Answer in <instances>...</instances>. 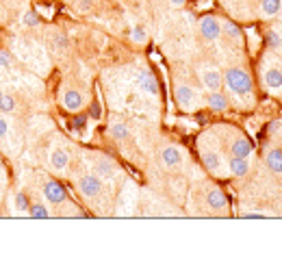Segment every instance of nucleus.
I'll use <instances>...</instances> for the list:
<instances>
[{"instance_id": "obj_33", "label": "nucleus", "mask_w": 282, "mask_h": 254, "mask_svg": "<svg viewBox=\"0 0 282 254\" xmlns=\"http://www.w3.org/2000/svg\"><path fill=\"white\" fill-rule=\"evenodd\" d=\"M187 3V0H169V5H174V7H183Z\"/></svg>"}, {"instance_id": "obj_11", "label": "nucleus", "mask_w": 282, "mask_h": 254, "mask_svg": "<svg viewBox=\"0 0 282 254\" xmlns=\"http://www.w3.org/2000/svg\"><path fill=\"white\" fill-rule=\"evenodd\" d=\"M63 107L68 109V111H78L80 107H83V96L76 89H68L66 94H63Z\"/></svg>"}, {"instance_id": "obj_16", "label": "nucleus", "mask_w": 282, "mask_h": 254, "mask_svg": "<svg viewBox=\"0 0 282 254\" xmlns=\"http://www.w3.org/2000/svg\"><path fill=\"white\" fill-rule=\"evenodd\" d=\"M161 159H163V163H165L167 167H174V165H178V163L183 161V154H180V150L176 146H167L165 150L161 152Z\"/></svg>"}, {"instance_id": "obj_32", "label": "nucleus", "mask_w": 282, "mask_h": 254, "mask_svg": "<svg viewBox=\"0 0 282 254\" xmlns=\"http://www.w3.org/2000/svg\"><path fill=\"white\" fill-rule=\"evenodd\" d=\"M243 217L245 220H261V217H267V215L265 213H245Z\"/></svg>"}, {"instance_id": "obj_23", "label": "nucleus", "mask_w": 282, "mask_h": 254, "mask_svg": "<svg viewBox=\"0 0 282 254\" xmlns=\"http://www.w3.org/2000/svg\"><path fill=\"white\" fill-rule=\"evenodd\" d=\"M131 37H133L135 44H145V41H148V33H145L143 26H135L133 33H131Z\"/></svg>"}, {"instance_id": "obj_25", "label": "nucleus", "mask_w": 282, "mask_h": 254, "mask_svg": "<svg viewBox=\"0 0 282 254\" xmlns=\"http://www.w3.org/2000/svg\"><path fill=\"white\" fill-rule=\"evenodd\" d=\"M13 107H15V102H13V98L11 96H0V111L3 113H9V111H13Z\"/></svg>"}, {"instance_id": "obj_22", "label": "nucleus", "mask_w": 282, "mask_h": 254, "mask_svg": "<svg viewBox=\"0 0 282 254\" xmlns=\"http://www.w3.org/2000/svg\"><path fill=\"white\" fill-rule=\"evenodd\" d=\"M222 31H226V35L232 39H241V31H239V26L232 24V22H224L222 24Z\"/></svg>"}, {"instance_id": "obj_9", "label": "nucleus", "mask_w": 282, "mask_h": 254, "mask_svg": "<svg viewBox=\"0 0 282 254\" xmlns=\"http://www.w3.org/2000/svg\"><path fill=\"white\" fill-rule=\"evenodd\" d=\"M200 157H202V163L206 165V170H211L213 174H220L222 172V159L215 150H202L200 152Z\"/></svg>"}, {"instance_id": "obj_30", "label": "nucleus", "mask_w": 282, "mask_h": 254, "mask_svg": "<svg viewBox=\"0 0 282 254\" xmlns=\"http://www.w3.org/2000/svg\"><path fill=\"white\" fill-rule=\"evenodd\" d=\"M11 66V61H9V54L5 50H0V68H9Z\"/></svg>"}, {"instance_id": "obj_29", "label": "nucleus", "mask_w": 282, "mask_h": 254, "mask_svg": "<svg viewBox=\"0 0 282 254\" xmlns=\"http://www.w3.org/2000/svg\"><path fill=\"white\" fill-rule=\"evenodd\" d=\"M7 133H9V124H7V117H3V115H0V139H3Z\"/></svg>"}, {"instance_id": "obj_5", "label": "nucleus", "mask_w": 282, "mask_h": 254, "mask_svg": "<svg viewBox=\"0 0 282 254\" xmlns=\"http://www.w3.org/2000/svg\"><path fill=\"white\" fill-rule=\"evenodd\" d=\"M200 33H202V37L213 41L222 35V24L217 22V17L213 15H204L202 20H200Z\"/></svg>"}, {"instance_id": "obj_20", "label": "nucleus", "mask_w": 282, "mask_h": 254, "mask_svg": "<svg viewBox=\"0 0 282 254\" xmlns=\"http://www.w3.org/2000/svg\"><path fill=\"white\" fill-rule=\"evenodd\" d=\"M111 137H113L115 141H124L126 137H128V126L122 124V122H115V124L111 126Z\"/></svg>"}, {"instance_id": "obj_18", "label": "nucleus", "mask_w": 282, "mask_h": 254, "mask_svg": "<svg viewBox=\"0 0 282 254\" xmlns=\"http://www.w3.org/2000/svg\"><path fill=\"white\" fill-rule=\"evenodd\" d=\"M208 107H211L213 111H226V109H228V98L220 92H211L208 94Z\"/></svg>"}, {"instance_id": "obj_4", "label": "nucleus", "mask_w": 282, "mask_h": 254, "mask_svg": "<svg viewBox=\"0 0 282 254\" xmlns=\"http://www.w3.org/2000/svg\"><path fill=\"white\" fill-rule=\"evenodd\" d=\"M176 100H178V107L183 109V111H193L196 104H198L196 102L198 96L189 85H178L176 87Z\"/></svg>"}, {"instance_id": "obj_12", "label": "nucleus", "mask_w": 282, "mask_h": 254, "mask_svg": "<svg viewBox=\"0 0 282 254\" xmlns=\"http://www.w3.org/2000/svg\"><path fill=\"white\" fill-rule=\"evenodd\" d=\"M139 87L143 89V92L152 94V96H159V80L154 74H150V72H143V74L139 76Z\"/></svg>"}, {"instance_id": "obj_27", "label": "nucleus", "mask_w": 282, "mask_h": 254, "mask_svg": "<svg viewBox=\"0 0 282 254\" xmlns=\"http://www.w3.org/2000/svg\"><path fill=\"white\" fill-rule=\"evenodd\" d=\"M72 126H74V129H85V126H87V117L85 115H76L74 120H72Z\"/></svg>"}, {"instance_id": "obj_14", "label": "nucleus", "mask_w": 282, "mask_h": 254, "mask_svg": "<svg viewBox=\"0 0 282 254\" xmlns=\"http://www.w3.org/2000/svg\"><path fill=\"white\" fill-rule=\"evenodd\" d=\"M265 163H267V167L274 172V174H282V150L280 148L269 150L267 157H265Z\"/></svg>"}, {"instance_id": "obj_10", "label": "nucleus", "mask_w": 282, "mask_h": 254, "mask_svg": "<svg viewBox=\"0 0 282 254\" xmlns=\"http://www.w3.org/2000/svg\"><path fill=\"white\" fill-rule=\"evenodd\" d=\"M94 170H96V176L98 178H104V180H109V178H113L115 176V163L111 161V159H98L96 161V165H94Z\"/></svg>"}, {"instance_id": "obj_7", "label": "nucleus", "mask_w": 282, "mask_h": 254, "mask_svg": "<svg viewBox=\"0 0 282 254\" xmlns=\"http://www.w3.org/2000/svg\"><path fill=\"white\" fill-rule=\"evenodd\" d=\"M230 154L232 157H239V159H248L250 154H252V141L248 137H236L232 141V146H230Z\"/></svg>"}, {"instance_id": "obj_13", "label": "nucleus", "mask_w": 282, "mask_h": 254, "mask_svg": "<svg viewBox=\"0 0 282 254\" xmlns=\"http://www.w3.org/2000/svg\"><path fill=\"white\" fill-rule=\"evenodd\" d=\"M265 85L271 92H280L282 89V72L278 68H269L265 72Z\"/></svg>"}, {"instance_id": "obj_26", "label": "nucleus", "mask_w": 282, "mask_h": 254, "mask_svg": "<svg viewBox=\"0 0 282 254\" xmlns=\"http://www.w3.org/2000/svg\"><path fill=\"white\" fill-rule=\"evenodd\" d=\"M24 24L26 26H37L39 24V15L35 13V11H26L24 13Z\"/></svg>"}, {"instance_id": "obj_3", "label": "nucleus", "mask_w": 282, "mask_h": 254, "mask_svg": "<svg viewBox=\"0 0 282 254\" xmlns=\"http://www.w3.org/2000/svg\"><path fill=\"white\" fill-rule=\"evenodd\" d=\"M44 198L50 202V204H63L68 200V189L63 187L59 180H48L44 185Z\"/></svg>"}, {"instance_id": "obj_2", "label": "nucleus", "mask_w": 282, "mask_h": 254, "mask_svg": "<svg viewBox=\"0 0 282 254\" xmlns=\"http://www.w3.org/2000/svg\"><path fill=\"white\" fill-rule=\"evenodd\" d=\"M78 192L85 200H94L102 192V178H98L96 174H87L78 180Z\"/></svg>"}, {"instance_id": "obj_21", "label": "nucleus", "mask_w": 282, "mask_h": 254, "mask_svg": "<svg viewBox=\"0 0 282 254\" xmlns=\"http://www.w3.org/2000/svg\"><path fill=\"white\" fill-rule=\"evenodd\" d=\"M29 215L33 217V220H48L50 217V211L44 204H31L29 206Z\"/></svg>"}, {"instance_id": "obj_28", "label": "nucleus", "mask_w": 282, "mask_h": 254, "mask_svg": "<svg viewBox=\"0 0 282 254\" xmlns=\"http://www.w3.org/2000/svg\"><path fill=\"white\" fill-rule=\"evenodd\" d=\"M267 41H269V46H271V48H278V46H280V44H282V39L278 37V35H276L274 31H271V33L267 35Z\"/></svg>"}, {"instance_id": "obj_19", "label": "nucleus", "mask_w": 282, "mask_h": 254, "mask_svg": "<svg viewBox=\"0 0 282 254\" xmlns=\"http://www.w3.org/2000/svg\"><path fill=\"white\" fill-rule=\"evenodd\" d=\"M263 13H265L267 17L271 15H278L280 9H282V0H263Z\"/></svg>"}, {"instance_id": "obj_15", "label": "nucleus", "mask_w": 282, "mask_h": 254, "mask_svg": "<svg viewBox=\"0 0 282 254\" xmlns=\"http://www.w3.org/2000/svg\"><path fill=\"white\" fill-rule=\"evenodd\" d=\"M68 163H70L68 152H63V150H52V152H50V167H52V170L66 172Z\"/></svg>"}, {"instance_id": "obj_24", "label": "nucleus", "mask_w": 282, "mask_h": 254, "mask_svg": "<svg viewBox=\"0 0 282 254\" xmlns=\"http://www.w3.org/2000/svg\"><path fill=\"white\" fill-rule=\"evenodd\" d=\"M15 206H17V211H26L29 213V206H31V202H29V198H26V194H17L15 196Z\"/></svg>"}, {"instance_id": "obj_31", "label": "nucleus", "mask_w": 282, "mask_h": 254, "mask_svg": "<svg viewBox=\"0 0 282 254\" xmlns=\"http://www.w3.org/2000/svg\"><path fill=\"white\" fill-rule=\"evenodd\" d=\"M89 7H92V0H80V3H78V11L83 13V11H87Z\"/></svg>"}, {"instance_id": "obj_1", "label": "nucleus", "mask_w": 282, "mask_h": 254, "mask_svg": "<svg viewBox=\"0 0 282 254\" xmlns=\"http://www.w3.org/2000/svg\"><path fill=\"white\" fill-rule=\"evenodd\" d=\"M226 85L234 94H250L252 92V76L241 68H230L226 72Z\"/></svg>"}, {"instance_id": "obj_6", "label": "nucleus", "mask_w": 282, "mask_h": 254, "mask_svg": "<svg viewBox=\"0 0 282 254\" xmlns=\"http://www.w3.org/2000/svg\"><path fill=\"white\" fill-rule=\"evenodd\" d=\"M202 85L208 89V92H220V87H222V83H224V78H222V74L217 72L215 68H206V70H202Z\"/></svg>"}, {"instance_id": "obj_17", "label": "nucleus", "mask_w": 282, "mask_h": 254, "mask_svg": "<svg viewBox=\"0 0 282 254\" xmlns=\"http://www.w3.org/2000/svg\"><path fill=\"white\" fill-rule=\"evenodd\" d=\"M228 167H230V174L232 176H245L250 172V163H248V159H239V157H232L230 159V163H228Z\"/></svg>"}, {"instance_id": "obj_34", "label": "nucleus", "mask_w": 282, "mask_h": 254, "mask_svg": "<svg viewBox=\"0 0 282 254\" xmlns=\"http://www.w3.org/2000/svg\"><path fill=\"white\" fill-rule=\"evenodd\" d=\"M0 96H3V94H0Z\"/></svg>"}, {"instance_id": "obj_8", "label": "nucleus", "mask_w": 282, "mask_h": 254, "mask_svg": "<svg viewBox=\"0 0 282 254\" xmlns=\"http://www.w3.org/2000/svg\"><path fill=\"white\" fill-rule=\"evenodd\" d=\"M206 204L211 211H224V208L228 206V198H226L220 189H211V192L206 194Z\"/></svg>"}]
</instances>
